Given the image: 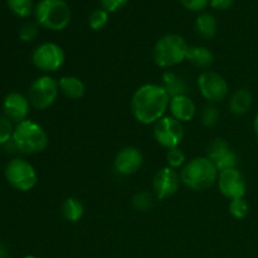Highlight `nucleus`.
Segmentation results:
<instances>
[{
    "label": "nucleus",
    "instance_id": "nucleus-1",
    "mask_svg": "<svg viewBox=\"0 0 258 258\" xmlns=\"http://www.w3.org/2000/svg\"><path fill=\"white\" fill-rule=\"evenodd\" d=\"M170 97L160 85L148 83L134 92L131 97V112L143 125H154L165 116L169 110Z\"/></svg>",
    "mask_w": 258,
    "mask_h": 258
},
{
    "label": "nucleus",
    "instance_id": "nucleus-2",
    "mask_svg": "<svg viewBox=\"0 0 258 258\" xmlns=\"http://www.w3.org/2000/svg\"><path fill=\"white\" fill-rule=\"evenodd\" d=\"M218 174V169L207 156H197L181 168L180 180L190 190L204 191L217 183Z\"/></svg>",
    "mask_w": 258,
    "mask_h": 258
},
{
    "label": "nucleus",
    "instance_id": "nucleus-3",
    "mask_svg": "<svg viewBox=\"0 0 258 258\" xmlns=\"http://www.w3.org/2000/svg\"><path fill=\"white\" fill-rule=\"evenodd\" d=\"M18 151L23 154L42 153L48 146V135L39 123L32 120H24L17 123L12 139Z\"/></svg>",
    "mask_w": 258,
    "mask_h": 258
},
{
    "label": "nucleus",
    "instance_id": "nucleus-4",
    "mask_svg": "<svg viewBox=\"0 0 258 258\" xmlns=\"http://www.w3.org/2000/svg\"><path fill=\"white\" fill-rule=\"evenodd\" d=\"M188 43L179 34H165L158 39L153 49V59L160 68H171L186 59Z\"/></svg>",
    "mask_w": 258,
    "mask_h": 258
},
{
    "label": "nucleus",
    "instance_id": "nucleus-5",
    "mask_svg": "<svg viewBox=\"0 0 258 258\" xmlns=\"http://www.w3.org/2000/svg\"><path fill=\"white\" fill-rule=\"evenodd\" d=\"M35 23L53 32L67 28L71 22L70 5L64 0H40L34 9Z\"/></svg>",
    "mask_w": 258,
    "mask_h": 258
},
{
    "label": "nucleus",
    "instance_id": "nucleus-6",
    "mask_svg": "<svg viewBox=\"0 0 258 258\" xmlns=\"http://www.w3.org/2000/svg\"><path fill=\"white\" fill-rule=\"evenodd\" d=\"M5 179L14 189L29 191L37 185L38 175L34 166L22 158H15L5 166Z\"/></svg>",
    "mask_w": 258,
    "mask_h": 258
},
{
    "label": "nucleus",
    "instance_id": "nucleus-7",
    "mask_svg": "<svg viewBox=\"0 0 258 258\" xmlns=\"http://www.w3.org/2000/svg\"><path fill=\"white\" fill-rule=\"evenodd\" d=\"M58 95H59L58 81L45 75L38 77L30 85L28 91V100L33 108L43 111L49 108L57 101Z\"/></svg>",
    "mask_w": 258,
    "mask_h": 258
},
{
    "label": "nucleus",
    "instance_id": "nucleus-8",
    "mask_svg": "<svg viewBox=\"0 0 258 258\" xmlns=\"http://www.w3.org/2000/svg\"><path fill=\"white\" fill-rule=\"evenodd\" d=\"M66 60L64 50L57 43L45 42L38 45L32 54V62L44 73H52L59 70Z\"/></svg>",
    "mask_w": 258,
    "mask_h": 258
},
{
    "label": "nucleus",
    "instance_id": "nucleus-9",
    "mask_svg": "<svg viewBox=\"0 0 258 258\" xmlns=\"http://www.w3.org/2000/svg\"><path fill=\"white\" fill-rule=\"evenodd\" d=\"M197 85L204 100H207L212 105L222 102L228 97V83L221 75L216 72H212V71L202 72L197 80Z\"/></svg>",
    "mask_w": 258,
    "mask_h": 258
},
{
    "label": "nucleus",
    "instance_id": "nucleus-10",
    "mask_svg": "<svg viewBox=\"0 0 258 258\" xmlns=\"http://www.w3.org/2000/svg\"><path fill=\"white\" fill-rule=\"evenodd\" d=\"M153 134L156 143L166 150L178 148L184 139L183 123L171 117L170 115L164 116L158 122L154 123Z\"/></svg>",
    "mask_w": 258,
    "mask_h": 258
},
{
    "label": "nucleus",
    "instance_id": "nucleus-11",
    "mask_svg": "<svg viewBox=\"0 0 258 258\" xmlns=\"http://www.w3.org/2000/svg\"><path fill=\"white\" fill-rule=\"evenodd\" d=\"M217 184H218L219 191L229 201L243 198L244 194H246V180H244L243 174L237 168L219 171Z\"/></svg>",
    "mask_w": 258,
    "mask_h": 258
},
{
    "label": "nucleus",
    "instance_id": "nucleus-12",
    "mask_svg": "<svg viewBox=\"0 0 258 258\" xmlns=\"http://www.w3.org/2000/svg\"><path fill=\"white\" fill-rule=\"evenodd\" d=\"M207 158L216 165L218 171L237 168V164H238L237 154L232 150L228 141L221 138L214 139L209 143L207 148Z\"/></svg>",
    "mask_w": 258,
    "mask_h": 258
},
{
    "label": "nucleus",
    "instance_id": "nucleus-13",
    "mask_svg": "<svg viewBox=\"0 0 258 258\" xmlns=\"http://www.w3.org/2000/svg\"><path fill=\"white\" fill-rule=\"evenodd\" d=\"M180 174L169 166L161 168L155 173L153 178V190L156 199L163 201V199L173 197L178 191L180 185Z\"/></svg>",
    "mask_w": 258,
    "mask_h": 258
},
{
    "label": "nucleus",
    "instance_id": "nucleus-14",
    "mask_svg": "<svg viewBox=\"0 0 258 258\" xmlns=\"http://www.w3.org/2000/svg\"><path fill=\"white\" fill-rule=\"evenodd\" d=\"M144 164V155L140 149L135 146H126L121 149L113 160V169L117 174L123 176L138 173Z\"/></svg>",
    "mask_w": 258,
    "mask_h": 258
},
{
    "label": "nucleus",
    "instance_id": "nucleus-15",
    "mask_svg": "<svg viewBox=\"0 0 258 258\" xmlns=\"http://www.w3.org/2000/svg\"><path fill=\"white\" fill-rule=\"evenodd\" d=\"M30 103L28 96L19 92L8 93L3 101V115L7 116L13 123H19L27 120L29 115Z\"/></svg>",
    "mask_w": 258,
    "mask_h": 258
},
{
    "label": "nucleus",
    "instance_id": "nucleus-16",
    "mask_svg": "<svg viewBox=\"0 0 258 258\" xmlns=\"http://www.w3.org/2000/svg\"><path fill=\"white\" fill-rule=\"evenodd\" d=\"M169 111H170L171 117L184 123L193 120L197 113V107L194 101L188 95H181L170 98Z\"/></svg>",
    "mask_w": 258,
    "mask_h": 258
},
{
    "label": "nucleus",
    "instance_id": "nucleus-17",
    "mask_svg": "<svg viewBox=\"0 0 258 258\" xmlns=\"http://www.w3.org/2000/svg\"><path fill=\"white\" fill-rule=\"evenodd\" d=\"M161 87L165 90L169 97L173 98L176 96L188 95L189 87L186 83L185 78L179 76L178 73L173 72V71H165L161 77Z\"/></svg>",
    "mask_w": 258,
    "mask_h": 258
},
{
    "label": "nucleus",
    "instance_id": "nucleus-18",
    "mask_svg": "<svg viewBox=\"0 0 258 258\" xmlns=\"http://www.w3.org/2000/svg\"><path fill=\"white\" fill-rule=\"evenodd\" d=\"M253 103V95L247 88H239L231 95L228 100V108L233 115L241 116L248 112Z\"/></svg>",
    "mask_w": 258,
    "mask_h": 258
},
{
    "label": "nucleus",
    "instance_id": "nucleus-19",
    "mask_svg": "<svg viewBox=\"0 0 258 258\" xmlns=\"http://www.w3.org/2000/svg\"><path fill=\"white\" fill-rule=\"evenodd\" d=\"M58 86L60 92L70 100H80L85 96V83L76 76H63L58 81Z\"/></svg>",
    "mask_w": 258,
    "mask_h": 258
},
{
    "label": "nucleus",
    "instance_id": "nucleus-20",
    "mask_svg": "<svg viewBox=\"0 0 258 258\" xmlns=\"http://www.w3.org/2000/svg\"><path fill=\"white\" fill-rule=\"evenodd\" d=\"M186 60H189L196 67L207 70L213 64L214 55L209 48L203 45H191L186 52Z\"/></svg>",
    "mask_w": 258,
    "mask_h": 258
},
{
    "label": "nucleus",
    "instance_id": "nucleus-21",
    "mask_svg": "<svg viewBox=\"0 0 258 258\" xmlns=\"http://www.w3.org/2000/svg\"><path fill=\"white\" fill-rule=\"evenodd\" d=\"M196 30L199 37L206 40H211L216 37L218 30V23L214 15L209 13H202L196 19Z\"/></svg>",
    "mask_w": 258,
    "mask_h": 258
},
{
    "label": "nucleus",
    "instance_id": "nucleus-22",
    "mask_svg": "<svg viewBox=\"0 0 258 258\" xmlns=\"http://www.w3.org/2000/svg\"><path fill=\"white\" fill-rule=\"evenodd\" d=\"M60 211H62V216L66 221L76 223V222L81 221V218L85 214V207L80 199L70 197L63 202Z\"/></svg>",
    "mask_w": 258,
    "mask_h": 258
},
{
    "label": "nucleus",
    "instance_id": "nucleus-23",
    "mask_svg": "<svg viewBox=\"0 0 258 258\" xmlns=\"http://www.w3.org/2000/svg\"><path fill=\"white\" fill-rule=\"evenodd\" d=\"M8 7L19 18H28L33 12V0H8Z\"/></svg>",
    "mask_w": 258,
    "mask_h": 258
},
{
    "label": "nucleus",
    "instance_id": "nucleus-24",
    "mask_svg": "<svg viewBox=\"0 0 258 258\" xmlns=\"http://www.w3.org/2000/svg\"><path fill=\"white\" fill-rule=\"evenodd\" d=\"M229 214L236 219H243L248 216L249 213V206L244 198L232 199L229 202Z\"/></svg>",
    "mask_w": 258,
    "mask_h": 258
},
{
    "label": "nucleus",
    "instance_id": "nucleus-25",
    "mask_svg": "<svg viewBox=\"0 0 258 258\" xmlns=\"http://www.w3.org/2000/svg\"><path fill=\"white\" fill-rule=\"evenodd\" d=\"M166 163L168 166L171 169H180L185 165L186 163V156L184 154V151L180 148H173L169 149L166 151Z\"/></svg>",
    "mask_w": 258,
    "mask_h": 258
},
{
    "label": "nucleus",
    "instance_id": "nucleus-26",
    "mask_svg": "<svg viewBox=\"0 0 258 258\" xmlns=\"http://www.w3.org/2000/svg\"><path fill=\"white\" fill-rule=\"evenodd\" d=\"M108 14L105 9H95L88 17V25L92 30H101L107 25Z\"/></svg>",
    "mask_w": 258,
    "mask_h": 258
},
{
    "label": "nucleus",
    "instance_id": "nucleus-27",
    "mask_svg": "<svg viewBox=\"0 0 258 258\" xmlns=\"http://www.w3.org/2000/svg\"><path fill=\"white\" fill-rule=\"evenodd\" d=\"M219 117H221V112H219L218 107H217L216 105L209 103V105L206 106L204 110L202 111V125L206 126V127H213L214 125L218 123Z\"/></svg>",
    "mask_w": 258,
    "mask_h": 258
},
{
    "label": "nucleus",
    "instance_id": "nucleus-28",
    "mask_svg": "<svg viewBox=\"0 0 258 258\" xmlns=\"http://www.w3.org/2000/svg\"><path fill=\"white\" fill-rule=\"evenodd\" d=\"M153 196L149 191H139L131 199L134 209L139 212H148L153 207Z\"/></svg>",
    "mask_w": 258,
    "mask_h": 258
},
{
    "label": "nucleus",
    "instance_id": "nucleus-29",
    "mask_svg": "<svg viewBox=\"0 0 258 258\" xmlns=\"http://www.w3.org/2000/svg\"><path fill=\"white\" fill-rule=\"evenodd\" d=\"M14 123L4 115H0V146L10 143L14 134Z\"/></svg>",
    "mask_w": 258,
    "mask_h": 258
},
{
    "label": "nucleus",
    "instance_id": "nucleus-30",
    "mask_svg": "<svg viewBox=\"0 0 258 258\" xmlns=\"http://www.w3.org/2000/svg\"><path fill=\"white\" fill-rule=\"evenodd\" d=\"M38 35V24L33 22H27L20 27L19 38L23 42H32Z\"/></svg>",
    "mask_w": 258,
    "mask_h": 258
},
{
    "label": "nucleus",
    "instance_id": "nucleus-31",
    "mask_svg": "<svg viewBox=\"0 0 258 258\" xmlns=\"http://www.w3.org/2000/svg\"><path fill=\"white\" fill-rule=\"evenodd\" d=\"M211 0H180L183 7L190 12H202L209 5Z\"/></svg>",
    "mask_w": 258,
    "mask_h": 258
},
{
    "label": "nucleus",
    "instance_id": "nucleus-32",
    "mask_svg": "<svg viewBox=\"0 0 258 258\" xmlns=\"http://www.w3.org/2000/svg\"><path fill=\"white\" fill-rule=\"evenodd\" d=\"M100 2L102 9H105L107 13H115L125 7L128 0H100Z\"/></svg>",
    "mask_w": 258,
    "mask_h": 258
},
{
    "label": "nucleus",
    "instance_id": "nucleus-33",
    "mask_svg": "<svg viewBox=\"0 0 258 258\" xmlns=\"http://www.w3.org/2000/svg\"><path fill=\"white\" fill-rule=\"evenodd\" d=\"M234 0H211L209 5L216 10H227L233 5Z\"/></svg>",
    "mask_w": 258,
    "mask_h": 258
},
{
    "label": "nucleus",
    "instance_id": "nucleus-34",
    "mask_svg": "<svg viewBox=\"0 0 258 258\" xmlns=\"http://www.w3.org/2000/svg\"><path fill=\"white\" fill-rule=\"evenodd\" d=\"M0 258H9V254H8L7 249L0 244Z\"/></svg>",
    "mask_w": 258,
    "mask_h": 258
},
{
    "label": "nucleus",
    "instance_id": "nucleus-35",
    "mask_svg": "<svg viewBox=\"0 0 258 258\" xmlns=\"http://www.w3.org/2000/svg\"><path fill=\"white\" fill-rule=\"evenodd\" d=\"M253 130H254V134H256L258 138V113L256 115V117H254V121H253Z\"/></svg>",
    "mask_w": 258,
    "mask_h": 258
},
{
    "label": "nucleus",
    "instance_id": "nucleus-36",
    "mask_svg": "<svg viewBox=\"0 0 258 258\" xmlns=\"http://www.w3.org/2000/svg\"><path fill=\"white\" fill-rule=\"evenodd\" d=\"M23 258H38V257H35V256H24Z\"/></svg>",
    "mask_w": 258,
    "mask_h": 258
}]
</instances>
